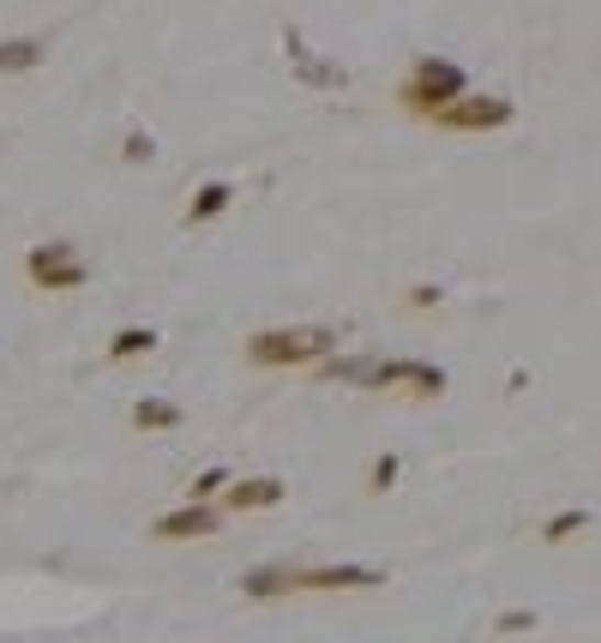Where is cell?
<instances>
[{"label":"cell","instance_id":"1","mask_svg":"<svg viewBox=\"0 0 601 643\" xmlns=\"http://www.w3.org/2000/svg\"><path fill=\"white\" fill-rule=\"evenodd\" d=\"M337 350V331L301 325V331H253L247 337V367H307Z\"/></svg>","mask_w":601,"mask_h":643},{"label":"cell","instance_id":"2","mask_svg":"<svg viewBox=\"0 0 601 643\" xmlns=\"http://www.w3.org/2000/svg\"><path fill=\"white\" fill-rule=\"evenodd\" d=\"M469 91V73L464 67H452V60H415V67H409V79L398 85V102L409 114H421V121H427L433 109H445V102L452 97H464Z\"/></svg>","mask_w":601,"mask_h":643},{"label":"cell","instance_id":"3","mask_svg":"<svg viewBox=\"0 0 601 643\" xmlns=\"http://www.w3.org/2000/svg\"><path fill=\"white\" fill-rule=\"evenodd\" d=\"M24 277L48 295H73V289L91 282V259H85L73 241H36V247L24 253Z\"/></svg>","mask_w":601,"mask_h":643},{"label":"cell","instance_id":"4","mask_svg":"<svg viewBox=\"0 0 601 643\" xmlns=\"http://www.w3.org/2000/svg\"><path fill=\"white\" fill-rule=\"evenodd\" d=\"M439 133H505L511 121H517V109H511L505 97H488V91H464V97H452L445 109H433L427 114Z\"/></svg>","mask_w":601,"mask_h":643},{"label":"cell","instance_id":"5","mask_svg":"<svg viewBox=\"0 0 601 643\" xmlns=\"http://www.w3.org/2000/svg\"><path fill=\"white\" fill-rule=\"evenodd\" d=\"M374 584H386L379 565H313V572H296V589H319V596H331V589H374Z\"/></svg>","mask_w":601,"mask_h":643},{"label":"cell","instance_id":"6","mask_svg":"<svg viewBox=\"0 0 601 643\" xmlns=\"http://www.w3.org/2000/svg\"><path fill=\"white\" fill-rule=\"evenodd\" d=\"M211 530H216V511L204 506V499H187V506L163 511V518L151 523V535H157V542H193V535H211Z\"/></svg>","mask_w":601,"mask_h":643},{"label":"cell","instance_id":"7","mask_svg":"<svg viewBox=\"0 0 601 643\" xmlns=\"http://www.w3.org/2000/svg\"><path fill=\"white\" fill-rule=\"evenodd\" d=\"M223 506L229 511H271V506H283V481H277V475H247V481L229 475Z\"/></svg>","mask_w":601,"mask_h":643},{"label":"cell","instance_id":"8","mask_svg":"<svg viewBox=\"0 0 601 643\" xmlns=\"http://www.w3.org/2000/svg\"><path fill=\"white\" fill-rule=\"evenodd\" d=\"M241 596L247 601H277V596H296V572L289 565H259V572L241 577Z\"/></svg>","mask_w":601,"mask_h":643},{"label":"cell","instance_id":"9","mask_svg":"<svg viewBox=\"0 0 601 643\" xmlns=\"http://www.w3.org/2000/svg\"><path fill=\"white\" fill-rule=\"evenodd\" d=\"M43 60H48L43 36H7V43H0V79H12V73H36Z\"/></svg>","mask_w":601,"mask_h":643},{"label":"cell","instance_id":"10","mask_svg":"<svg viewBox=\"0 0 601 643\" xmlns=\"http://www.w3.org/2000/svg\"><path fill=\"white\" fill-rule=\"evenodd\" d=\"M181 421H187V409L169 403V397H138L133 403V428L138 433H175Z\"/></svg>","mask_w":601,"mask_h":643},{"label":"cell","instance_id":"11","mask_svg":"<svg viewBox=\"0 0 601 643\" xmlns=\"http://www.w3.org/2000/svg\"><path fill=\"white\" fill-rule=\"evenodd\" d=\"M283 48H289V60L301 67V79H307V85H343V67H331V60H313V48H307L296 31L283 36Z\"/></svg>","mask_w":601,"mask_h":643},{"label":"cell","instance_id":"12","mask_svg":"<svg viewBox=\"0 0 601 643\" xmlns=\"http://www.w3.org/2000/svg\"><path fill=\"white\" fill-rule=\"evenodd\" d=\"M229 204H235V187H229V181H204L199 199L187 204V229H193V223H211V217H223Z\"/></svg>","mask_w":601,"mask_h":643},{"label":"cell","instance_id":"13","mask_svg":"<svg viewBox=\"0 0 601 643\" xmlns=\"http://www.w3.org/2000/svg\"><path fill=\"white\" fill-rule=\"evenodd\" d=\"M157 350V331L151 325H121L109 337V362H138V355H151Z\"/></svg>","mask_w":601,"mask_h":643},{"label":"cell","instance_id":"14","mask_svg":"<svg viewBox=\"0 0 601 643\" xmlns=\"http://www.w3.org/2000/svg\"><path fill=\"white\" fill-rule=\"evenodd\" d=\"M583 530H590V511H559L542 530V542H571V535H583Z\"/></svg>","mask_w":601,"mask_h":643},{"label":"cell","instance_id":"15","mask_svg":"<svg viewBox=\"0 0 601 643\" xmlns=\"http://www.w3.org/2000/svg\"><path fill=\"white\" fill-rule=\"evenodd\" d=\"M398 475H403V463L386 452V457L374 463V469H367V487H374V494H386V487H398Z\"/></svg>","mask_w":601,"mask_h":643},{"label":"cell","instance_id":"16","mask_svg":"<svg viewBox=\"0 0 601 643\" xmlns=\"http://www.w3.org/2000/svg\"><path fill=\"white\" fill-rule=\"evenodd\" d=\"M223 487H229V469H204L187 481V499H211V494H223Z\"/></svg>","mask_w":601,"mask_h":643},{"label":"cell","instance_id":"17","mask_svg":"<svg viewBox=\"0 0 601 643\" xmlns=\"http://www.w3.org/2000/svg\"><path fill=\"white\" fill-rule=\"evenodd\" d=\"M151 151H157V145H151V133H126V151H121V157H126V163H151Z\"/></svg>","mask_w":601,"mask_h":643},{"label":"cell","instance_id":"18","mask_svg":"<svg viewBox=\"0 0 601 643\" xmlns=\"http://www.w3.org/2000/svg\"><path fill=\"white\" fill-rule=\"evenodd\" d=\"M403 301H409V307H439V301H445V289H433V282H415V289H409Z\"/></svg>","mask_w":601,"mask_h":643},{"label":"cell","instance_id":"19","mask_svg":"<svg viewBox=\"0 0 601 643\" xmlns=\"http://www.w3.org/2000/svg\"><path fill=\"white\" fill-rule=\"evenodd\" d=\"M493 625H500V632H530V625H535V613H500Z\"/></svg>","mask_w":601,"mask_h":643}]
</instances>
